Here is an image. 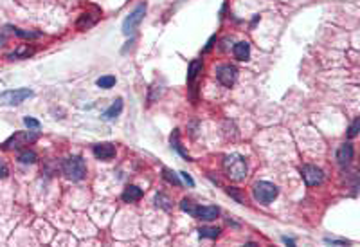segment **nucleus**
I'll list each match as a JSON object with an SVG mask.
<instances>
[{
  "label": "nucleus",
  "mask_w": 360,
  "mask_h": 247,
  "mask_svg": "<svg viewBox=\"0 0 360 247\" xmlns=\"http://www.w3.org/2000/svg\"><path fill=\"white\" fill-rule=\"evenodd\" d=\"M97 20H99V15H92V13H83L81 16H80V20H78V29H81V31H85V29H90L92 26H96Z\"/></svg>",
  "instance_id": "ddd939ff"
},
{
  "label": "nucleus",
  "mask_w": 360,
  "mask_h": 247,
  "mask_svg": "<svg viewBox=\"0 0 360 247\" xmlns=\"http://www.w3.org/2000/svg\"><path fill=\"white\" fill-rule=\"evenodd\" d=\"M7 173H9V168H7V165H5L4 161H0V179H5V177H7Z\"/></svg>",
  "instance_id": "bb28decb"
},
{
  "label": "nucleus",
  "mask_w": 360,
  "mask_h": 247,
  "mask_svg": "<svg viewBox=\"0 0 360 247\" xmlns=\"http://www.w3.org/2000/svg\"><path fill=\"white\" fill-rule=\"evenodd\" d=\"M169 197L164 195V193H159L157 197H155V204H157V207H162V209H169L171 207V204H169Z\"/></svg>",
  "instance_id": "4be33fe9"
},
{
  "label": "nucleus",
  "mask_w": 360,
  "mask_h": 247,
  "mask_svg": "<svg viewBox=\"0 0 360 247\" xmlns=\"http://www.w3.org/2000/svg\"><path fill=\"white\" fill-rule=\"evenodd\" d=\"M227 193L231 197H234V199H236V202H240V204H245V199L241 195H240V191L236 190V188H229L227 190Z\"/></svg>",
  "instance_id": "a878e982"
},
{
  "label": "nucleus",
  "mask_w": 360,
  "mask_h": 247,
  "mask_svg": "<svg viewBox=\"0 0 360 247\" xmlns=\"http://www.w3.org/2000/svg\"><path fill=\"white\" fill-rule=\"evenodd\" d=\"M31 54H33V49H31L29 45H26V43H22V45L16 47L15 51L11 52L7 58H11V60H15V58H29Z\"/></svg>",
  "instance_id": "dca6fc26"
},
{
  "label": "nucleus",
  "mask_w": 360,
  "mask_h": 247,
  "mask_svg": "<svg viewBox=\"0 0 360 247\" xmlns=\"http://www.w3.org/2000/svg\"><path fill=\"white\" fill-rule=\"evenodd\" d=\"M144 15H146V4H139L137 7L124 18V22H122V33L126 36L132 35V33L139 27V24L142 22Z\"/></svg>",
  "instance_id": "39448f33"
},
{
  "label": "nucleus",
  "mask_w": 360,
  "mask_h": 247,
  "mask_svg": "<svg viewBox=\"0 0 360 247\" xmlns=\"http://www.w3.org/2000/svg\"><path fill=\"white\" fill-rule=\"evenodd\" d=\"M223 171H225V175L231 180L241 182V180H245L247 171H249L247 161H245V157H241L238 154L225 155V159H223Z\"/></svg>",
  "instance_id": "f257e3e1"
},
{
  "label": "nucleus",
  "mask_w": 360,
  "mask_h": 247,
  "mask_svg": "<svg viewBox=\"0 0 360 247\" xmlns=\"http://www.w3.org/2000/svg\"><path fill=\"white\" fill-rule=\"evenodd\" d=\"M24 124H26L27 128H31V130H38V128H40V121H38V119H33V118L24 119Z\"/></svg>",
  "instance_id": "393cba45"
},
{
  "label": "nucleus",
  "mask_w": 360,
  "mask_h": 247,
  "mask_svg": "<svg viewBox=\"0 0 360 247\" xmlns=\"http://www.w3.org/2000/svg\"><path fill=\"white\" fill-rule=\"evenodd\" d=\"M359 130H360V118H357L355 121L351 123L350 130H348V137H350V139L357 137V135H359Z\"/></svg>",
  "instance_id": "5701e85b"
},
{
  "label": "nucleus",
  "mask_w": 360,
  "mask_h": 247,
  "mask_svg": "<svg viewBox=\"0 0 360 247\" xmlns=\"http://www.w3.org/2000/svg\"><path fill=\"white\" fill-rule=\"evenodd\" d=\"M61 170H63V173H65V177L69 180H81V179H85V175H86L85 161H83L81 157H78V155H74V157H67V159L63 161V165H61Z\"/></svg>",
  "instance_id": "f03ea898"
},
{
  "label": "nucleus",
  "mask_w": 360,
  "mask_h": 247,
  "mask_svg": "<svg viewBox=\"0 0 360 247\" xmlns=\"http://www.w3.org/2000/svg\"><path fill=\"white\" fill-rule=\"evenodd\" d=\"M301 175H303V179H305L306 186H317L324 180V173H322V170L317 168V166H314V165L303 166V168H301Z\"/></svg>",
  "instance_id": "6e6552de"
},
{
  "label": "nucleus",
  "mask_w": 360,
  "mask_h": 247,
  "mask_svg": "<svg viewBox=\"0 0 360 247\" xmlns=\"http://www.w3.org/2000/svg\"><path fill=\"white\" fill-rule=\"evenodd\" d=\"M162 177L167 180V182H169V184L177 186V188H180V186H182V182H180V179H178L177 173H175V171H171V170H167V168H164V170H162Z\"/></svg>",
  "instance_id": "aec40b11"
},
{
  "label": "nucleus",
  "mask_w": 360,
  "mask_h": 247,
  "mask_svg": "<svg viewBox=\"0 0 360 247\" xmlns=\"http://www.w3.org/2000/svg\"><path fill=\"white\" fill-rule=\"evenodd\" d=\"M278 193H279L278 186L272 184V182H267V180H259V182H256L252 188L254 199H256L259 204H265V206L274 201L276 197H278Z\"/></svg>",
  "instance_id": "7ed1b4c3"
},
{
  "label": "nucleus",
  "mask_w": 360,
  "mask_h": 247,
  "mask_svg": "<svg viewBox=\"0 0 360 247\" xmlns=\"http://www.w3.org/2000/svg\"><path fill=\"white\" fill-rule=\"evenodd\" d=\"M141 197H142L141 188H137V186H126V188H124V191H122L121 199L124 202H137Z\"/></svg>",
  "instance_id": "4468645a"
},
{
  "label": "nucleus",
  "mask_w": 360,
  "mask_h": 247,
  "mask_svg": "<svg viewBox=\"0 0 360 247\" xmlns=\"http://www.w3.org/2000/svg\"><path fill=\"white\" fill-rule=\"evenodd\" d=\"M36 159H38V155H36L33 150H24V152H20V155H18V161H20L22 165H35Z\"/></svg>",
  "instance_id": "f3484780"
},
{
  "label": "nucleus",
  "mask_w": 360,
  "mask_h": 247,
  "mask_svg": "<svg viewBox=\"0 0 360 247\" xmlns=\"http://www.w3.org/2000/svg\"><path fill=\"white\" fill-rule=\"evenodd\" d=\"M284 244H288V246H294V240H288V238H283Z\"/></svg>",
  "instance_id": "c85d7f7f"
},
{
  "label": "nucleus",
  "mask_w": 360,
  "mask_h": 247,
  "mask_svg": "<svg viewBox=\"0 0 360 247\" xmlns=\"http://www.w3.org/2000/svg\"><path fill=\"white\" fill-rule=\"evenodd\" d=\"M96 83H97V87H101V88H112L116 85V76H101Z\"/></svg>",
  "instance_id": "412c9836"
},
{
  "label": "nucleus",
  "mask_w": 360,
  "mask_h": 247,
  "mask_svg": "<svg viewBox=\"0 0 360 247\" xmlns=\"http://www.w3.org/2000/svg\"><path fill=\"white\" fill-rule=\"evenodd\" d=\"M198 235L202 238H211V240H214V238L220 237V227H200V229H198Z\"/></svg>",
  "instance_id": "a211bd4d"
},
{
  "label": "nucleus",
  "mask_w": 360,
  "mask_h": 247,
  "mask_svg": "<svg viewBox=\"0 0 360 247\" xmlns=\"http://www.w3.org/2000/svg\"><path fill=\"white\" fill-rule=\"evenodd\" d=\"M38 139L36 134H29V132H16L15 135H11L9 139L4 143V150H18L24 148L26 144L35 143Z\"/></svg>",
  "instance_id": "423d86ee"
},
{
  "label": "nucleus",
  "mask_w": 360,
  "mask_h": 247,
  "mask_svg": "<svg viewBox=\"0 0 360 247\" xmlns=\"http://www.w3.org/2000/svg\"><path fill=\"white\" fill-rule=\"evenodd\" d=\"M353 155H355V148H353V144L351 143H344L340 144L339 150H337V163L340 166H348L353 159Z\"/></svg>",
  "instance_id": "9b49d317"
},
{
  "label": "nucleus",
  "mask_w": 360,
  "mask_h": 247,
  "mask_svg": "<svg viewBox=\"0 0 360 247\" xmlns=\"http://www.w3.org/2000/svg\"><path fill=\"white\" fill-rule=\"evenodd\" d=\"M180 175H182V179L186 180V182H188V184L191 186V188H193V186H195V180L191 179V175H189V173H186V171H180Z\"/></svg>",
  "instance_id": "cd10ccee"
},
{
  "label": "nucleus",
  "mask_w": 360,
  "mask_h": 247,
  "mask_svg": "<svg viewBox=\"0 0 360 247\" xmlns=\"http://www.w3.org/2000/svg\"><path fill=\"white\" fill-rule=\"evenodd\" d=\"M233 52H234V58H236V60H240V62H247L250 58L249 41H238V43L234 45Z\"/></svg>",
  "instance_id": "f8f14e48"
},
{
  "label": "nucleus",
  "mask_w": 360,
  "mask_h": 247,
  "mask_svg": "<svg viewBox=\"0 0 360 247\" xmlns=\"http://www.w3.org/2000/svg\"><path fill=\"white\" fill-rule=\"evenodd\" d=\"M202 72V62L200 60H195V62L189 63V71H188V82H193L195 78Z\"/></svg>",
  "instance_id": "6ab92c4d"
},
{
  "label": "nucleus",
  "mask_w": 360,
  "mask_h": 247,
  "mask_svg": "<svg viewBox=\"0 0 360 247\" xmlns=\"http://www.w3.org/2000/svg\"><path fill=\"white\" fill-rule=\"evenodd\" d=\"M216 78H218V82L223 87H233L236 78H238V69L231 65V63H223L216 69Z\"/></svg>",
  "instance_id": "0eeeda50"
},
{
  "label": "nucleus",
  "mask_w": 360,
  "mask_h": 247,
  "mask_svg": "<svg viewBox=\"0 0 360 247\" xmlns=\"http://www.w3.org/2000/svg\"><path fill=\"white\" fill-rule=\"evenodd\" d=\"M33 96L31 88H13V90H5L0 94V105L2 107H16V105L24 103L26 99Z\"/></svg>",
  "instance_id": "20e7f679"
},
{
  "label": "nucleus",
  "mask_w": 360,
  "mask_h": 247,
  "mask_svg": "<svg viewBox=\"0 0 360 247\" xmlns=\"http://www.w3.org/2000/svg\"><path fill=\"white\" fill-rule=\"evenodd\" d=\"M4 43H5V36H4V35H0V47L4 45Z\"/></svg>",
  "instance_id": "c756f323"
},
{
  "label": "nucleus",
  "mask_w": 360,
  "mask_h": 247,
  "mask_svg": "<svg viewBox=\"0 0 360 247\" xmlns=\"http://www.w3.org/2000/svg\"><path fill=\"white\" fill-rule=\"evenodd\" d=\"M15 31V35H18V36H22V38H38L40 36V33H33V31H22V29H13Z\"/></svg>",
  "instance_id": "b1692460"
},
{
  "label": "nucleus",
  "mask_w": 360,
  "mask_h": 247,
  "mask_svg": "<svg viewBox=\"0 0 360 247\" xmlns=\"http://www.w3.org/2000/svg\"><path fill=\"white\" fill-rule=\"evenodd\" d=\"M94 155H96L99 161H110L114 155H116V144L112 143H99L92 148Z\"/></svg>",
  "instance_id": "9d476101"
},
{
  "label": "nucleus",
  "mask_w": 360,
  "mask_h": 247,
  "mask_svg": "<svg viewBox=\"0 0 360 247\" xmlns=\"http://www.w3.org/2000/svg\"><path fill=\"white\" fill-rule=\"evenodd\" d=\"M122 110V99H116L114 103L110 105V107L105 110V114H103V118L107 119V121H110V119H116L119 114H121Z\"/></svg>",
  "instance_id": "2eb2a0df"
},
{
  "label": "nucleus",
  "mask_w": 360,
  "mask_h": 247,
  "mask_svg": "<svg viewBox=\"0 0 360 247\" xmlns=\"http://www.w3.org/2000/svg\"><path fill=\"white\" fill-rule=\"evenodd\" d=\"M191 215H193L195 218H200V220L211 222V220H216L220 216V207L218 206H197V204H195Z\"/></svg>",
  "instance_id": "1a4fd4ad"
}]
</instances>
